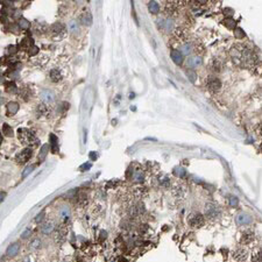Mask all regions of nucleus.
I'll return each mask as SVG.
<instances>
[{
  "mask_svg": "<svg viewBox=\"0 0 262 262\" xmlns=\"http://www.w3.org/2000/svg\"><path fill=\"white\" fill-rule=\"evenodd\" d=\"M35 167H36V164H32V166L26 167V168H25V170H23V173H22V177H23V178H26L28 175L34 170V168H35Z\"/></svg>",
  "mask_w": 262,
  "mask_h": 262,
  "instance_id": "29",
  "label": "nucleus"
},
{
  "mask_svg": "<svg viewBox=\"0 0 262 262\" xmlns=\"http://www.w3.org/2000/svg\"><path fill=\"white\" fill-rule=\"evenodd\" d=\"M54 228H55V226H54L53 223H47V224H44V225L42 226L41 232H42L43 234H50V233L54 231Z\"/></svg>",
  "mask_w": 262,
  "mask_h": 262,
  "instance_id": "17",
  "label": "nucleus"
},
{
  "mask_svg": "<svg viewBox=\"0 0 262 262\" xmlns=\"http://www.w3.org/2000/svg\"><path fill=\"white\" fill-rule=\"evenodd\" d=\"M5 196H6V193H5V192H0V203L5 199Z\"/></svg>",
  "mask_w": 262,
  "mask_h": 262,
  "instance_id": "41",
  "label": "nucleus"
},
{
  "mask_svg": "<svg viewBox=\"0 0 262 262\" xmlns=\"http://www.w3.org/2000/svg\"><path fill=\"white\" fill-rule=\"evenodd\" d=\"M203 63V60L200 56H190L188 60H186V64L188 67H190L191 69L193 68H197V67H200Z\"/></svg>",
  "mask_w": 262,
  "mask_h": 262,
  "instance_id": "4",
  "label": "nucleus"
},
{
  "mask_svg": "<svg viewBox=\"0 0 262 262\" xmlns=\"http://www.w3.org/2000/svg\"><path fill=\"white\" fill-rule=\"evenodd\" d=\"M193 51V46L191 44V43H186V44H184L183 47H182V55L184 54V55H189V54H191Z\"/></svg>",
  "mask_w": 262,
  "mask_h": 262,
  "instance_id": "24",
  "label": "nucleus"
},
{
  "mask_svg": "<svg viewBox=\"0 0 262 262\" xmlns=\"http://www.w3.org/2000/svg\"><path fill=\"white\" fill-rule=\"evenodd\" d=\"M160 26L161 29L164 30H171L174 28V21L171 19H166V20H161L160 23H157Z\"/></svg>",
  "mask_w": 262,
  "mask_h": 262,
  "instance_id": "10",
  "label": "nucleus"
},
{
  "mask_svg": "<svg viewBox=\"0 0 262 262\" xmlns=\"http://www.w3.org/2000/svg\"><path fill=\"white\" fill-rule=\"evenodd\" d=\"M207 87H209L211 91H217V90H219V89L221 87V82L219 81V78L212 76V77H210L209 81H207Z\"/></svg>",
  "mask_w": 262,
  "mask_h": 262,
  "instance_id": "5",
  "label": "nucleus"
},
{
  "mask_svg": "<svg viewBox=\"0 0 262 262\" xmlns=\"http://www.w3.org/2000/svg\"><path fill=\"white\" fill-rule=\"evenodd\" d=\"M253 238H254V233L251 232V231H247V232H245V233L242 234L241 242H244V244H248V242H251V241L253 240Z\"/></svg>",
  "mask_w": 262,
  "mask_h": 262,
  "instance_id": "18",
  "label": "nucleus"
},
{
  "mask_svg": "<svg viewBox=\"0 0 262 262\" xmlns=\"http://www.w3.org/2000/svg\"><path fill=\"white\" fill-rule=\"evenodd\" d=\"M223 13H224V15H227V16H231V15H233L234 11H233L232 8H225Z\"/></svg>",
  "mask_w": 262,
  "mask_h": 262,
  "instance_id": "34",
  "label": "nucleus"
},
{
  "mask_svg": "<svg viewBox=\"0 0 262 262\" xmlns=\"http://www.w3.org/2000/svg\"><path fill=\"white\" fill-rule=\"evenodd\" d=\"M60 216L62 218H68L70 216V209L68 206H63L61 210H60Z\"/></svg>",
  "mask_w": 262,
  "mask_h": 262,
  "instance_id": "28",
  "label": "nucleus"
},
{
  "mask_svg": "<svg viewBox=\"0 0 262 262\" xmlns=\"http://www.w3.org/2000/svg\"><path fill=\"white\" fill-rule=\"evenodd\" d=\"M81 23L84 25V26H90L92 23V14L91 12H84L82 15H81Z\"/></svg>",
  "mask_w": 262,
  "mask_h": 262,
  "instance_id": "11",
  "label": "nucleus"
},
{
  "mask_svg": "<svg viewBox=\"0 0 262 262\" xmlns=\"http://www.w3.org/2000/svg\"><path fill=\"white\" fill-rule=\"evenodd\" d=\"M234 259H237L238 261H244L247 259V253L246 251H238L237 253H234Z\"/></svg>",
  "mask_w": 262,
  "mask_h": 262,
  "instance_id": "23",
  "label": "nucleus"
},
{
  "mask_svg": "<svg viewBox=\"0 0 262 262\" xmlns=\"http://www.w3.org/2000/svg\"><path fill=\"white\" fill-rule=\"evenodd\" d=\"M221 67H223V64H221V62H220L219 60H213V61L211 62V70H212L213 72H219V71H221Z\"/></svg>",
  "mask_w": 262,
  "mask_h": 262,
  "instance_id": "16",
  "label": "nucleus"
},
{
  "mask_svg": "<svg viewBox=\"0 0 262 262\" xmlns=\"http://www.w3.org/2000/svg\"><path fill=\"white\" fill-rule=\"evenodd\" d=\"M40 244H41V241L39 239H34L30 244V247L32 248H37V247H40Z\"/></svg>",
  "mask_w": 262,
  "mask_h": 262,
  "instance_id": "33",
  "label": "nucleus"
},
{
  "mask_svg": "<svg viewBox=\"0 0 262 262\" xmlns=\"http://www.w3.org/2000/svg\"><path fill=\"white\" fill-rule=\"evenodd\" d=\"M170 56H171V60L174 61V63L177 64V65H181L183 63V61H184V57H183L182 53L178 51V50H171Z\"/></svg>",
  "mask_w": 262,
  "mask_h": 262,
  "instance_id": "9",
  "label": "nucleus"
},
{
  "mask_svg": "<svg viewBox=\"0 0 262 262\" xmlns=\"http://www.w3.org/2000/svg\"><path fill=\"white\" fill-rule=\"evenodd\" d=\"M30 233H32V231H30V230H27V231H25V232L22 233L21 238H22V239H27L28 237H30Z\"/></svg>",
  "mask_w": 262,
  "mask_h": 262,
  "instance_id": "38",
  "label": "nucleus"
},
{
  "mask_svg": "<svg viewBox=\"0 0 262 262\" xmlns=\"http://www.w3.org/2000/svg\"><path fill=\"white\" fill-rule=\"evenodd\" d=\"M18 90V87L15 85V83L13 82H9V83H6V91L9 92V93H15Z\"/></svg>",
  "mask_w": 262,
  "mask_h": 262,
  "instance_id": "27",
  "label": "nucleus"
},
{
  "mask_svg": "<svg viewBox=\"0 0 262 262\" xmlns=\"http://www.w3.org/2000/svg\"><path fill=\"white\" fill-rule=\"evenodd\" d=\"M19 111V104L15 101H11L7 104V115H14Z\"/></svg>",
  "mask_w": 262,
  "mask_h": 262,
  "instance_id": "12",
  "label": "nucleus"
},
{
  "mask_svg": "<svg viewBox=\"0 0 262 262\" xmlns=\"http://www.w3.org/2000/svg\"><path fill=\"white\" fill-rule=\"evenodd\" d=\"M184 174H185V170H184V169H182V168H176L175 175H177V176H184Z\"/></svg>",
  "mask_w": 262,
  "mask_h": 262,
  "instance_id": "36",
  "label": "nucleus"
},
{
  "mask_svg": "<svg viewBox=\"0 0 262 262\" xmlns=\"http://www.w3.org/2000/svg\"><path fill=\"white\" fill-rule=\"evenodd\" d=\"M252 221H253V219L248 213H239L237 216V224L238 225H249Z\"/></svg>",
  "mask_w": 262,
  "mask_h": 262,
  "instance_id": "3",
  "label": "nucleus"
},
{
  "mask_svg": "<svg viewBox=\"0 0 262 262\" xmlns=\"http://www.w3.org/2000/svg\"><path fill=\"white\" fill-rule=\"evenodd\" d=\"M50 143H51V148H53V152L56 153L57 152V136H55L54 134H50Z\"/></svg>",
  "mask_w": 262,
  "mask_h": 262,
  "instance_id": "26",
  "label": "nucleus"
},
{
  "mask_svg": "<svg viewBox=\"0 0 262 262\" xmlns=\"http://www.w3.org/2000/svg\"><path fill=\"white\" fill-rule=\"evenodd\" d=\"M18 26H19V28H21V29H28L29 26H30V23H29V21H28L27 19H23V18H22V19L19 20Z\"/></svg>",
  "mask_w": 262,
  "mask_h": 262,
  "instance_id": "25",
  "label": "nucleus"
},
{
  "mask_svg": "<svg viewBox=\"0 0 262 262\" xmlns=\"http://www.w3.org/2000/svg\"><path fill=\"white\" fill-rule=\"evenodd\" d=\"M148 9H149V12L153 13V14L159 13V11H160V5H159L156 1H150V2L148 4Z\"/></svg>",
  "mask_w": 262,
  "mask_h": 262,
  "instance_id": "19",
  "label": "nucleus"
},
{
  "mask_svg": "<svg viewBox=\"0 0 262 262\" xmlns=\"http://www.w3.org/2000/svg\"><path fill=\"white\" fill-rule=\"evenodd\" d=\"M49 148H50L49 145H43L41 147V150L39 153V160H40V162H43L44 161V159L47 157V154L49 152Z\"/></svg>",
  "mask_w": 262,
  "mask_h": 262,
  "instance_id": "14",
  "label": "nucleus"
},
{
  "mask_svg": "<svg viewBox=\"0 0 262 262\" xmlns=\"http://www.w3.org/2000/svg\"><path fill=\"white\" fill-rule=\"evenodd\" d=\"M223 23H224V26H225L227 29H230V30L235 29V25H237V22H235L232 18H227V19H225V20L223 21Z\"/></svg>",
  "mask_w": 262,
  "mask_h": 262,
  "instance_id": "15",
  "label": "nucleus"
},
{
  "mask_svg": "<svg viewBox=\"0 0 262 262\" xmlns=\"http://www.w3.org/2000/svg\"><path fill=\"white\" fill-rule=\"evenodd\" d=\"M41 99L43 100L44 104H49L51 101H54L55 99V94L50 91V90H44L41 92Z\"/></svg>",
  "mask_w": 262,
  "mask_h": 262,
  "instance_id": "7",
  "label": "nucleus"
},
{
  "mask_svg": "<svg viewBox=\"0 0 262 262\" xmlns=\"http://www.w3.org/2000/svg\"><path fill=\"white\" fill-rule=\"evenodd\" d=\"M190 225L192 227H200L204 225V217L199 213L193 214V217L190 219Z\"/></svg>",
  "mask_w": 262,
  "mask_h": 262,
  "instance_id": "6",
  "label": "nucleus"
},
{
  "mask_svg": "<svg viewBox=\"0 0 262 262\" xmlns=\"http://www.w3.org/2000/svg\"><path fill=\"white\" fill-rule=\"evenodd\" d=\"M43 219H44V211H42V212H41V213H40V214H39V216L36 217L35 221H36V223H41V221H42Z\"/></svg>",
  "mask_w": 262,
  "mask_h": 262,
  "instance_id": "35",
  "label": "nucleus"
},
{
  "mask_svg": "<svg viewBox=\"0 0 262 262\" xmlns=\"http://www.w3.org/2000/svg\"><path fill=\"white\" fill-rule=\"evenodd\" d=\"M234 35H235L237 39H244V37L246 36V34H245V32L242 30V28H235V29H234Z\"/></svg>",
  "mask_w": 262,
  "mask_h": 262,
  "instance_id": "30",
  "label": "nucleus"
},
{
  "mask_svg": "<svg viewBox=\"0 0 262 262\" xmlns=\"http://www.w3.org/2000/svg\"><path fill=\"white\" fill-rule=\"evenodd\" d=\"M32 155H33V149H32V148H25V149H22L19 154H16V156H15V161H16V163H19V164H25V163L32 157Z\"/></svg>",
  "mask_w": 262,
  "mask_h": 262,
  "instance_id": "2",
  "label": "nucleus"
},
{
  "mask_svg": "<svg viewBox=\"0 0 262 262\" xmlns=\"http://www.w3.org/2000/svg\"><path fill=\"white\" fill-rule=\"evenodd\" d=\"M49 76H50V79H51L54 83L60 82V81L62 79V74H61L60 70H57V69H53V70L50 71Z\"/></svg>",
  "mask_w": 262,
  "mask_h": 262,
  "instance_id": "13",
  "label": "nucleus"
},
{
  "mask_svg": "<svg viewBox=\"0 0 262 262\" xmlns=\"http://www.w3.org/2000/svg\"><path fill=\"white\" fill-rule=\"evenodd\" d=\"M2 133H4V135H6V136H13V135H14L13 129H12V127H11L8 124H4V125H2Z\"/></svg>",
  "mask_w": 262,
  "mask_h": 262,
  "instance_id": "21",
  "label": "nucleus"
},
{
  "mask_svg": "<svg viewBox=\"0 0 262 262\" xmlns=\"http://www.w3.org/2000/svg\"><path fill=\"white\" fill-rule=\"evenodd\" d=\"M64 29V27L61 25V23H56V25H54L53 26V33H55V34H58V33H61L62 30Z\"/></svg>",
  "mask_w": 262,
  "mask_h": 262,
  "instance_id": "31",
  "label": "nucleus"
},
{
  "mask_svg": "<svg viewBox=\"0 0 262 262\" xmlns=\"http://www.w3.org/2000/svg\"><path fill=\"white\" fill-rule=\"evenodd\" d=\"M15 51H16V48H15L14 46H9V47H8V53H9V54H14Z\"/></svg>",
  "mask_w": 262,
  "mask_h": 262,
  "instance_id": "39",
  "label": "nucleus"
},
{
  "mask_svg": "<svg viewBox=\"0 0 262 262\" xmlns=\"http://www.w3.org/2000/svg\"><path fill=\"white\" fill-rule=\"evenodd\" d=\"M18 138L20 139V141L22 143L28 145V146H34V145L39 143V140L35 138L34 133L26 128H20L18 131Z\"/></svg>",
  "mask_w": 262,
  "mask_h": 262,
  "instance_id": "1",
  "label": "nucleus"
},
{
  "mask_svg": "<svg viewBox=\"0 0 262 262\" xmlns=\"http://www.w3.org/2000/svg\"><path fill=\"white\" fill-rule=\"evenodd\" d=\"M186 76H188V78H189V81H190L191 83H196V81H197V74H196L195 70H192V69H188V70H186Z\"/></svg>",
  "mask_w": 262,
  "mask_h": 262,
  "instance_id": "20",
  "label": "nucleus"
},
{
  "mask_svg": "<svg viewBox=\"0 0 262 262\" xmlns=\"http://www.w3.org/2000/svg\"><path fill=\"white\" fill-rule=\"evenodd\" d=\"M19 249H20V245H19V242H13L12 245L8 246V248H7V251H6V254H7V256L13 258V256H15V255L19 253Z\"/></svg>",
  "mask_w": 262,
  "mask_h": 262,
  "instance_id": "8",
  "label": "nucleus"
},
{
  "mask_svg": "<svg viewBox=\"0 0 262 262\" xmlns=\"http://www.w3.org/2000/svg\"><path fill=\"white\" fill-rule=\"evenodd\" d=\"M29 49H32L30 51H29V55L30 56H33V55H35V54H37V51H39V49L36 48V47H34V46H32V47H29Z\"/></svg>",
  "mask_w": 262,
  "mask_h": 262,
  "instance_id": "37",
  "label": "nucleus"
},
{
  "mask_svg": "<svg viewBox=\"0 0 262 262\" xmlns=\"http://www.w3.org/2000/svg\"><path fill=\"white\" fill-rule=\"evenodd\" d=\"M90 168H91V164H90V163H85L84 166H82V167H81V169H82V170H87V169H90Z\"/></svg>",
  "mask_w": 262,
  "mask_h": 262,
  "instance_id": "40",
  "label": "nucleus"
},
{
  "mask_svg": "<svg viewBox=\"0 0 262 262\" xmlns=\"http://www.w3.org/2000/svg\"><path fill=\"white\" fill-rule=\"evenodd\" d=\"M238 204H239L238 198H237L235 196H231V197H230V205H231V206H238Z\"/></svg>",
  "mask_w": 262,
  "mask_h": 262,
  "instance_id": "32",
  "label": "nucleus"
},
{
  "mask_svg": "<svg viewBox=\"0 0 262 262\" xmlns=\"http://www.w3.org/2000/svg\"><path fill=\"white\" fill-rule=\"evenodd\" d=\"M206 213H207L210 217H216V216L219 213V211L217 210V207H216L214 205H207V207H206Z\"/></svg>",
  "mask_w": 262,
  "mask_h": 262,
  "instance_id": "22",
  "label": "nucleus"
},
{
  "mask_svg": "<svg viewBox=\"0 0 262 262\" xmlns=\"http://www.w3.org/2000/svg\"><path fill=\"white\" fill-rule=\"evenodd\" d=\"M1 141H2V139H1V135H0V143H1Z\"/></svg>",
  "mask_w": 262,
  "mask_h": 262,
  "instance_id": "42",
  "label": "nucleus"
}]
</instances>
